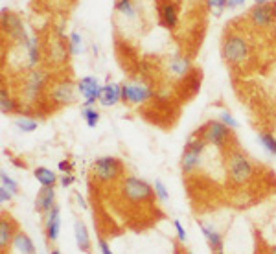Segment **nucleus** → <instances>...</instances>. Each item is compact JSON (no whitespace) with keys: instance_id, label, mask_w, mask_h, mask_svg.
<instances>
[{"instance_id":"nucleus-1","label":"nucleus","mask_w":276,"mask_h":254,"mask_svg":"<svg viewBox=\"0 0 276 254\" xmlns=\"http://www.w3.org/2000/svg\"><path fill=\"white\" fill-rule=\"evenodd\" d=\"M221 57L232 68H243L252 59V46L249 39L238 30H230L221 41Z\"/></svg>"},{"instance_id":"nucleus-2","label":"nucleus","mask_w":276,"mask_h":254,"mask_svg":"<svg viewBox=\"0 0 276 254\" xmlns=\"http://www.w3.org/2000/svg\"><path fill=\"white\" fill-rule=\"evenodd\" d=\"M227 179L232 186H245L249 184L256 175V168L243 151H239L238 147H232L227 153Z\"/></svg>"},{"instance_id":"nucleus-3","label":"nucleus","mask_w":276,"mask_h":254,"mask_svg":"<svg viewBox=\"0 0 276 254\" xmlns=\"http://www.w3.org/2000/svg\"><path fill=\"white\" fill-rule=\"evenodd\" d=\"M206 140L202 138L199 133H193V135L186 140V146L182 149L181 155V172L182 175L190 177L197 170H201L202 166V155H204V149H206Z\"/></svg>"},{"instance_id":"nucleus-4","label":"nucleus","mask_w":276,"mask_h":254,"mask_svg":"<svg viewBox=\"0 0 276 254\" xmlns=\"http://www.w3.org/2000/svg\"><path fill=\"white\" fill-rule=\"evenodd\" d=\"M48 81H50V74H48L46 68H32L28 70V74L22 79V96L21 102L24 105H33L37 103V100L43 96V92L48 89Z\"/></svg>"},{"instance_id":"nucleus-5","label":"nucleus","mask_w":276,"mask_h":254,"mask_svg":"<svg viewBox=\"0 0 276 254\" xmlns=\"http://www.w3.org/2000/svg\"><path fill=\"white\" fill-rule=\"evenodd\" d=\"M120 192H122L123 199L133 203V205H140V203H148V201L153 199L155 190L153 186L144 181L140 177H134V175H127L120 181Z\"/></svg>"},{"instance_id":"nucleus-6","label":"nucleus","mask_w":276,"mask_h":254,"mask_svg":"<svg viewBox=\"0 0 276 254\" xmlns=\"http://www.w3.org/2000/svg\"><path fill=\"white\" fill-rule=\"evenodd\" d=\"M91 173L100 184L116 183L118 179H123V164L116 157H100L92 162Z\"/></svg>"},{"instance_id":"nucleus-7","label":"nucleus","mask_w":276,"mask_h":254,"mask_svg":"<svg viewBox=\"0 0 276 254\" xmlns=\"http://www.w3.org/2000/svg\"><path fill=\"white\" fill-rule=\"evenodd\" d=\"M0 26H2L4 35L10 37L11 43L19 44V46H26L28 41H30V35H28L26 26H24V21L21 19V15L10 11L8 8L0 10Z\"/></svg>"},{"instance_id":"nucleus-8","label":"nucleus","mask_w":276,"mask_h":254,"mask_svg":"<svg viewBox=\"0 0 276 254\" xmlns=\"http://www.w3.org/2000/svg\"><path fill=\"white\" fill-rule=\"evenodd\" d=\"M232 131L234 129H230L229 125H225L221 120H210L202 127H199L197 133L206 140V144L219 147V149H225V147H229L230 140H232Z\"/></svg>"},{"instance_id":"nucleus-9","label":"nucleus","mask_w":276,"mask_h":254,"mask_svg":"<svg viewBox=\"0 0 276 254\" xmlns=\"http://www.w3.org/2000/svg\"><path fill=\"white\" fill-rule=\"evenodd\" d=\"M76 100H78V83L70 79H61L48 89V102L55 109L72 105Z\"/></svg>"},{"instance_id":"nucleus-10","label":"nucleus","mask_w":276,"mask_h":254,"mask_svg":"<svg viewBox=\"0 0 276 254\" xmlns=\"http://www.w3.org/2000/svg\"><path fill=\"white\" fill-rule=\"evenodd\" d=\"M70 50H68V37H63V35H52L48 39L46 46H44V61L48 65L53 66H63L64 63H68L70 57Z\"/></svg>"},{"instance_id":"nucleus-11","label":"nucleus","mask_w":276,"mask_h":254,"mask_svg":"<svg viewBox=\"0 0 276 254\" xmlns=\"http://www.w3.org/2000/svg\"><path fill=\"white\" fill-rule=\"evenodd\" d=\"M153 94V87L146 81H127L122 85V102L133 107L151 102Z\"/></svg>"},{"instance_id":"nucleus-12","label":"nucleus","mask_w":276,"mask_h":254,"mask_svg":"<svg viewBox=\"0 0 276 254\" xmlns=\"http://www.w3.org/2000/svg\"><path fill=\"white\" fill-rule=\"evenodd\" d=\"M247 21L250 22V26L258 30V32H267V30H272V24H274L276 17L274 10H272V4H254L247 13Z\"/></svg>"},{"instance_id":"nucleus-13","label":"nucleus","mask_w":276,"mask_h":254,"mask_svg":"<svg viewBox=\"0 0 276 254\" xmlns=\"http://www.w3.org/2000/svg\"><path fill=\"white\" fill-rule=\"evenodd\" d=\"M191 68H193V65H191L190 55H186V54L171 55L164 66L166 76L170 77V79H173V81L188 79V76L191 74Z\"/></svg>"},{"instance_id":"nucleus-14","label":"nucleus","mask_w":276,"mask_h":254,"mask_svg":"<svg viewBox=\"0 0 276 254\" xmlns=\"http://www.w3.org/2000/svg\"><path fill=\"white\" fill-rule=\"evenodd\" d=\"M101 83L98 77L94 76H85L78 81V92L83 96V107H92L96 102H100L101 96Z\"/></svg>"},{"instance_id":"nucleus-15","label":"nucleus","mask_w":276,"mask_h":254,"mask_svg":"<svg viewBox=\"0 0 276 254\" xmlns=\"http://www.w3.org/2000/svg\"><path fill=\"white\" fill-rule=\"evenodd\" d=\"M159 21L170 32L179 26V6L175 0H160L159 2Z\"/></svg>"},{"instance_id":"nucleus-16","label":"nucleus","mask_w":276,"mask_h":254,"mask_svg":"<svg viewBox=\"0 0 276 254\" xmlns=\"http://www.w3.org/2000/svg\"><path fill=\"white\" fill-rule=\"evenodd\" d=\"M17 225L10 217V214H2L0 217V254H6V250L13 245V238L17 234Z\"/></svg>"},{"instance_id":"nucleus-17","label":"nucleus","mask_w":276,"mask_h":254,"mask_svg":"<svg viewBox=\"0 0 276 254\" xmlns=\"http://www.w3.org/2000/svg\"><path fill=\"white\" fill-rule=\"evenodd\" d=\"M61 230V208L55 205L52 210L44 214V234H46L48 243H55Z\"/></svg>"},{"instance_id":"nucleus-18","label":"nucleus","mask_w":276,"mask_h":254,"mask_svg":"<svg viewBox=\"0 0 276 254\" xmlns=\"http://www.w3.org/2000/svg\"><path fill=\"white\" fill-rule=\"evenodd\" d=\"M199 227H201V232L206 239V243L210 245V250L212 254H225V241L223 236L214 228V225L204 221H199Z\"/></svg>"},{"instance_id":"nucleus-19","label":"nucleus","mask_w":276,"mask_h":254,"mask_svg":"<svg viewBox=\"0 0 276 254\" xmlns=\"http://www.w3.org/2000/svg\"><path fill=\"white\" fill-rule=\"evenodd\" d=\"M26 48V66L28 70H32V68H37L41 63H43L44 59V50L43 46H41V41H39L37 35H30V41H28V44L24 46Z\"/></svg>"},{"instance_id":"nucleus-20","label":"nucleus","mask_w":276,"mask_h":254,"mask_svg":"<svg viewBox=\"0 0 276 254\" xmlns=\"http://www.w3.org/2000/svg\"><path fill=\"white\" fill-rule=\"evenodd\" d=\"M118 102H122V85L118 83H107L101 89L100 105L101 107H114Z\"/></svg>"},{"instance_id":"nucleus-21","label":"nucleus","mask_w":276,"mask_h":254,"mask_svg":"<svg viewBox=\"0 0 276 254\" xmlns=\"http://www.w3.org/2000/svg\"><path fill=\"white\" fill-rule=\"evenodd\" d=\"M55 206V188L53 186H43L39 190L37 199H35V208L41 214H48Z\"/></svg>"},{"instance_id":"nucleus-22","label":"nucleus","mask_w":276,"mask_h":254,"mask_svg":"<svg viewBox=\"0 0 276 254\" xmlns=\"http://www.w3.org/2000/svg\"><path fill=\"white\" fill-rule=\"evenodd\" d=\"M114 10L125 21H136L138 19V8L133 0H116L114 2Z\"/></svg>"},{"instance_id":"nucleus-23","label":"nucleus","mask_w":276,"mask_h":254,"mask_svg":"<svg viewBox=\"0 0 276 254\" xmlns=\"http://www.w3.org/2000/svg\"><path fill=\"white\" fill-rule=\"evenodd\" d=\"M13 247L19 254H35V245L32 238L22 230H17L15 238H13Z\"/></svg>"},{"instance_id":"nucleus-24","label":"nucleus","mask_w":276,"mask_h":254,"mask_svg":"<svg viewBox=\"0 0 276 254\" xmlns=\"http://www.w3.org/2000/svg\"><path fill=\"white\" fill-rule=\"evenodd\" d=\"M74 236L78 249L81 252H89V249H91V236H89V230H87V227L81 221L74 223Z\"/></svg>"},{"instance_id":"nucleus-25","label":"nucleus","mask_w":276,"mask_h":254,"mask_svg":"<svg viewBox=\"0 0 276 254\" xmlns=\"http://www.w3.org/2000/svg\"><path fill=\"white\" fill-rule=\"evenodd\" d=\"M0 111H2V114H13L19 111V102L6 91L4 85L0 89Z\"/></svg>"},{"instance_id":"nucleus-26","label":"nucleus","mask_w":276,"mask_h":254,"mask_svg":"<svg viewBox=\"0 0 276 254\" xmlns=\"http://www.w3.org/2000/svg\"><path fill=\"white\" fill-rule=\"evenodd\" d=\"M33 177L37 179V183L41 186H53L57 183V173L52 172L50 168H44V166H37L33 170Z\"/></svg>"},{"instance_id":"nucleus-27","label":"nucleus","mask_w":276,"mask_h":254,"mask_svg":"<svg viewBox=\"0 0 276 254\" xmlns=\"http://www.w3.org/2000/svg\"><path fill=\"white\" fill-rule=\"evenodd\" d=\"M258 140H260L261 147L265 149L267 153H271L272 157H276V136L269 131H260L258 133Z\"/></svg>"},{"instance_id":"nucleus-28","label":"nucleus","mask_w":276,"mask_h":254,"mask_svg":"<svg viewBox=\"0 0 276 254\" xmlns=\"http://www.w3.org/2000/svg\"><path fill=\"white\" fill-rule=\"evenodd\" d=\"M81 118L85 120V124L89 127H96L100 122V111L92 105V107H81Z\"/></svg>"},{"instance_id":"nucleus-29","label":"nucleus","mask_w":276,"mask_h":254,"mask_svg":"<svg viewBox=\"0 0 276 254\" xmlns=\"http://www.w3.org/2000/svg\"><path fill=\"white\" fill-rule=\"evenodd\" d=\"M15 125L22 133H33V131H37L39 122L33 118H28V116H19V118L15 120Z\"/></svg>"},{"instance_id":"nucleus-30","label":"nucleus","mask_w":276,"mask_h":254,"mask_svg":"<svg viewBox=\"0 0 276 254\" xmlns=\"http://www.w3.org/2000/svg\"><path fill=\"white\" fill-rule=\"evenodd\" d=\"M68 50L72 55H80L83 52V37L81 33L78 32H72L68 35Z\"/></svg>"},{"instance_id":"nucleus-31","label":"nucleus","mask_w":276,"mask_h":254,"mask_svg":"<svg viewBox=\"0 0 276 254\" xmlns=\"http://www.w3.org/2000/svg\"><path fill=\"white\" fill-rule=\"evenodd\" d=\"M0 184L4 186V188H8L13 195L19 194V183H17L15 179H11L10 175H8V172H0Z\"/></svg>"},{"instance_id":"nucleus-32","label":"nucleus","mask_w":276,"mask_h":254,"mask_svg":"<svg viewBox=\"0 0 276 254\" xmlns=\"http://www.w3.org/2000/svg\"><path fill=\"white\" fill-rule=\"evenodd\" d=\"M153 190H155V197H157L160 203H166V201L170 199V194H168V190H166L164 183H162L160 179H155Z\"/></svg>"},{"instance_id":"nucleus-33","label":"nucleus","mask_w":276,"mask_h":254,"mask_svg":"<svg viewBox=\"0 0 276 254\" xmlns=\"http://www.w3.org/2000/svg\"><path fill=\"white\" fill-rule=\"evenodd\" d=\"M206 2H208V10H212L216 17L221 15L223 10L227 8V0H206Z\"/></svg>"},{"instance_id":"nucleus-34","label":"nucleus","mask_w":276,"mask_h":254,"mask_svg":"<svg viewBox=\"0 0 276 254\" xmlns=\"http://www.w3.org/2000/svg\"><path fill=\"white\" fill-rule=\"evenodd\" d=\"M219 120H221V122H223L225 125H229L230 129H236V127H238V120L234 118L232 114L229 113V111H221V113H219Z\"/></svg>"},{"instance_id":"nucleus-35","label":"nucleus","mask_w":276,"mask_h":254,"mask_svg":"<svg viewBox=\"0 0 276 254\" xmlns=\"http://www.w3.org/2000/svg\"><path fill=\"white\" fill-rule=\"evenodd\" d=\"M173 225H175V230H177V239H179L181 243H186V241H188V234H186L184 227H182V223L179 221V219H175Z\"/></svg>"},{"instance_id":"nucleus-36","label":"nucleus","mask_w":276,"mask_h":254,"mask_svg":"<svg viewBox=\"0 0 276 254\" xmlns=\"http://www.w3.org/2000/svg\"><path fill=\"white\" fill-rule=\"evenodd\" d=\"M76 181V177L72 175V173H63V177L59 179V183H61V186L63 188H68V186H72Z\"/></svg>"},{"instance_id":"nucleus-37","label":"nucleus","mask_w":276,"mask_h":254,"mask_svg":"<svg viewBox=\"0 0 276 254\" xmlns=\"http://www.w3.org/2000/svg\"><path fill=\"white\" fill-rule=\"evenodd\" d=\"M11 199H13V194H11L8 188L0 186V203H2V205H6V203H10Z\"/></svg>"},{"instance_id":"nucleus-38","label":"nucleus","mask_w":276,"mask_h":254,"mask_svg":"<svg viewBox=\"0 0 276 254\" xmlns=\"http://www.w3.org/2000/svg\"><path fill=\"white\" fill-rule=\"evenodd\" d=\"M98 245H100V252L101 254H114L111 250V245H109V241L103 238H98Z\"/></svg>"},{"instance_id":"nucleus-39","label":"nucleus","mask_w":276,"mask_h":254,"mask_svg":"<svg viewBox=\"0 0 276 254\" xmlns=\"http://www.w3.org/2000/svg\"><path fill=\"white\" fill-rule=\"evenodd\" d=\"M59 170H61L63 173H72L74 164L70 162V160H61V162H59Z\"/></svg>"},{"instance_id":"nucleus-40","label":"nucleus","mask_w":276,"mask_h":254,"mask_svg":"<svg viewBox=\"0 0 276 254\" xmlns=\"http://www.w3.org/2000/svg\"><path fill=\"white\" fill-rule=\"evenodd\" d=\"M245 4V0H227V8H239V6H243Z\"/></svg>"},{"instance_id":"nucleus-41","label":"nucleus","mask_w":276,"mask_h":254,"mask_svg":"<svg viewBox=\"0 0 276 254\" xmlns=\"http://www.w3.org/2000/svg\"><path fill=\"white\" fill-rule=\"evenodd\" d=\"M76 197H78V203H80V206H81V208H87V203H85V199H83V197H81L80 194L76 195Z\"/></svg>"},{"instance_id":"nucleus-42","label":"nucleus","mask_w":276,"mask_h":254,"mask_svg":"<svg viewBox=\"0 0 276 254\" xmlns=\"http://www.w3.org/2000/svg\"><path fill=\"white\" fill-rule=\"evenodd\" d=\"M271 35H272V41H274V43H276V21H274V24H272Z\"/></svg>"},{"instance_id":"nucleus-43","label":"nucleus","mask_w":276,"mask_h":254,"mask_svg":"<svg viewBox=\"0 0 276 254\" xmlns=\"http://www.w3.org/2000/svg\"><path fill=\"white\" fill-rule=\"evenodd\" d=\"M271 0H254V4H258V6H261V4H269Z\"/></svg>"},{"instance_id":"nucleus-44","label":"nucleus","mask_w":276,"mask_h":254,"mask_svg":"<svg viewBox=\"0 0 276 254\" xmlns=\"http://www.w3.org/2000/svg\"><path fill=\"white\" fill-rule=\"evenodd\" d=\"M50 254H61V250H57V249H50Z\"/></svg>"},{"instance_id":"nucleus-45","label":"nucleus","mask_w":276,"mask_h":254,"mask_svg":"<svg viewBox=\"0 0 276 254\" xmlns=\"http://www.w3.org/2000/svg\"><path fill=\"white\" fill-rule=\"evenodd\" d=\"M272 10H274V17H276V0L272 2Z\"/></svg>"},{"instance_id":"nucleus-46","label":"nucleus","mask_w":276,"mask_h":254,"mask_svg":"<svg viewBox=\"0 0 276 254\" xmlns=\"http://www.w3.org/2000/svg\"><path fill=\"white\" fill-rule=\"evenodd\" d=\"M271 254H276V245H274V247H272V249H271Z\"/></svg>"},{"instance_id":"nucleus-47","label":"nucleus","mask_w":276,"mask_h":254,"mask_svg":"<svg viewBox=\"0 0 276 254\" xmlns=\"http://www.w3.org/2000/svg\"><path fill=\"white\" fill-rule=\"evenodd\" d=\"M175 2H184V0H175Z\"/></svg>"}]
</instances>
